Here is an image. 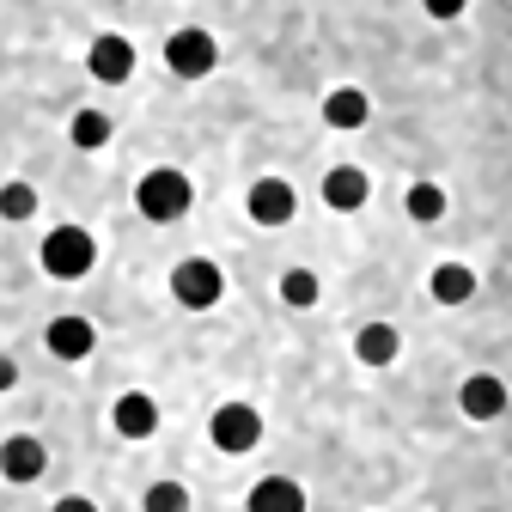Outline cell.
I'll return each mask as SVG.
<instances>
[{"mask_svg":"<svg viewBox=\"0 0 512 512\" xmlns=\"http://www.w3.org/2000/svg\"><path fill=\"white\" fill-rule=\"evenodd\" d=\"M189 202H196V189H189V177H183V171H171V165H159V171H147V177L135 183V208H141L153 226L183 220V214H189Z\"/></svg>","mask_w":512,"mask_h":512,"instance_id":"1","label":"cell"},{"mask_svg":"<svg viewBox=\"0 0 512 512\" xmlns=\"http://www.w3.org/2000/svg\"><path fill=\"white\" fill-rule=\"evenodd\" d=\"M37 263H43V275H55V281H80V275H92V263H98V244H92L86 226H55V232L43 238V250H37Z\"/></svg>","mask_w":512,"mask_h":512,"instance_id":"2","label":"cell"},{"mask_svg":"<svg viewBox=\"0 0 512 512\" xmlns=\"http://www.w3.org/2000/svg\"><path fill=\"white\" fill-rule=\"evenodd\" d=\"M220 293H226V275H220V263H208V256H183L171 269V299L189 305V311L220 305Z\"/></svg>","mask_w":512,"mask_h":512,"instance_id":"3","label":"cell"},{"mask_svg":"<svg viewBox=\"0 0 512 512\" xmlns=\"http://www.w3.org/2000/svg\"><path fill=\"white\" fill-rule=\"evenodd\" d=\"M214 61H220V43H214L202 25L171 31V43H165V68H171L177 80H208V74H214Z\"/></svg>","mask_w":512,"mask_h":512,"instance_id":"4","label":"cell"},{"mask_svg":"<svg viewBox=\"0 0 512 512\" xmlns=\"http://www.w3.org/2000/svg\"><path fill=\"white\" fill-rule=\"evenodd\" d=\"M214 445L220 452H256V439H263V415H256L250 403H220L214 421H208Z\"/></svg>","mask_w":512,"mask_h":512,"instance_id":"5","label":"cell"},{"mask_svg":"<svg viewBox=\"0 0 512 512\" xmlns=\"http://www.w3.org/2000/svg\"><path fill=\"white\" fill-rule=\"evenodd\" d=\"M244 208H250L256 226H287V220L299 214V196H293V183H287V177H256Z\"/></svg>","mask_w":512,"mask_h":512,"instance_id":"6","label":"cell"},{"mask_svg":"<svg viewBox=\"0 0 512 512\" xmlns=\"http://www.w3.org/2000/svg\"><path fill=\"white\" fill-rule=\"evenodd\" d=\"M86 68H92V80H104V86H122L128 74H135V43H128V37H116V31H104V37L86 49Z\"/></svg>","mask_w":512,"mask_h":512,"instance_id":"7","label":"cell"},{"mask_svg":"<svg viewBox=\"0 0 512 512\" xmlns=\"http://www.w3.org/2000/svg\"><path fill=\"white\" fill-rule=\"evenodd\" d=\"M43 464H49V452H43V439H31V433H13L7 445H0V476H7V482H37Z\"/></svg>","mask_w":512,"mask_h":512,"instance_id":"8","label":"cell"},{"mask_svg":"<svg viewBox=\"0 0 512 512\" xmlns=\"http://www.w3.org/2000/svg\"><path fill=\"white\" fill-rule=\"evenodd\" d=\"M110 421H116L122 439H153V427H159V403H153L147 391H128V397H116Z\"/></svg>","mask_w":512,"mask_h":512,"instance_id":"9","label":"cell"},{"mask_svg":"<svg viewBox=\"0 0 512 512\" xmlns=\"http://www.w3.org/2000/svg\"><path fill=\"white\" fill-rule=\"evenodd\" d=\"M458 403H464L470 421H494V415H506V384H500L494 372H476V378H464Z\"/></svg>","mask_w":512,"mask_h":512,"instance_id":"10","label":"cell"},{"mask_svg":"<svg viewBox=\"0 0 512 512\" xmlns=\"http://www.w3.org/2000/svg\"><path fill=\"white\" fill-rule=\"evenodd\" d=\"M43 342H49V354H55V360H86V354L98 348V330L86 324V317H55Z\"/></svg>","mask_w":512,"mask_h":512,"instance_id":"11","label":"cell"},{"mask_svg":"<svg viewBox=\"0 0 512 512\" xmlns=\"http://www.w3.org/2000/svg\"><path fill=\"white\" fill-rule=\"evenodd\" d=\"M366 196H372V183H366V171H360V165H336V171L324 177V202H330L336 214L366 208Z\"/></svg>","mask_w":512,"mask_h":512,"instance_id":"12","label":"cell"},{"mask_svg":"<svg viewBox=\"0 0 512 512\" xmlns=\"http://www.w3.org/2000/svg\"><path fill=\"white\" fill-rule=\"evenodd\" d=\"M366 116H372V98H366L360 86H336V92L324 98V122L342 128V135H348V128H366Z\"/></svg>","mask_w":512,"mask_h":512,"instance_id":"13","label":"cell"},{"mask_svg":"<svg viewBox=\"0 0 512 512\" xmlns=\"http://www.w3.org/2000/svg\"><path fill=\"white\" fill-rule=\"evenodd\" d=\"M250 506H256V512H299L305 494H299V482H287V476H263V482L250 488Z\"/></svg>","mask_w":512,"mask_h":512,"instance_id":"14","label":"cell"},{"mask_svg":"<svg viewBox=\"0 0 512 512\" xmlns=\"http://www.w3.org/2000/svg\"><path fill=\"white\" fill-rule=\"evenodd\" d=\"M397 348H403V336H397L391 324H366V330L354 336V354H360L366 366H391V360H397Z\"/></svg>","mask_w":512,"mask_h":512,"instance_id":"15","label":"cell"},{"mask_svg":"<svg viewBox=\"0 0 512 512\" xmlns=\"http://www.w3.org/2000/svg\"><path fill=\"white\" fill-rule=\"evenodd\" d=\"M427 287H433V299H439V305H464V299L476 293V275H470L464 263H439Z\"/></svg>","mask_w":512,"mask_h":512,"instance_id":"16","label":"cell"},{"mask_svg":"<svg viewBox=\"0 0 512 512\" xmlns=\"http://www.w3.org/2000/svg\"><path fill=\"white\" fill-rule=\"evenodd\" d=\"M68 135H74V147H80V153H98V147L110 141V116H104V110H80Z\"/></svg>","mask_w":512,"mask_h":512,"instance_id":"17","label":"cell"},{"mask_svg":"<svg viewBox=\"0 0 512 512\" xmlns=\"http://www.w3.org/2000/svg\"><path fill=\"white\" fill-rule=\"evenodd\" d=\"M439 214H445V189H439V183H415V189H409V220L433 226Z\"/></svg>","mask_w":512,"mask_h":512,"instance_id":"18","label":"cell"},{"mask_svg":"<svg viewBox=\"0 0 512 512\" xmlns=\"http://www.w3.org/2000/svg\"><path fill=\"white\" fill-rule=\"evenodd\" d=\"M37 214V189L31 183H7L0 189V220H31Z\"/></svg>","mask_w":512,"mask_h":512,"instance_id":"19","label":"cell"},{"mask_svg":"<svg viewBox=\"0 0 512 512\" xmlns=\"http://www.w3.org/2000/svg\"><path fill=\"white\" fill-rule=\"evenodd\" d=\"M281 299L299 305V311L317 305V275H311V269H287V275H281Z\"/></svg>","mask_w":512,"mask_h":512,"instance_id":"20","label":"cell"},{"mask_svg":"<svg viewBox=\"0 0 512 512\" xmlns=\"http://www.w3.org/2000/svg\"><path fill=\"white\" fill-rule=\"evenodd\" d=\"M189 506V494L177 488V482H159V488H147V512H183Z\"/></svg>","mask_w":512,"mask_h":512,"instance_id":"21","label":"cell"},{"mask_svg":"<svg viewBox=\"0 0 512 512\" xmlns=\"http://www.w3.org/2000/svg\"><path fill=\"white\" fill-rule=\"evenodd\" d=\"M427 13H433V19H458L464 0H427Z\"/></svg>","mask_w":512,"mask_h":512,"instance_id":"22","label":"cell"},{"mask_svg":"<svg viewBox=\"0 0 512 512\" xmlns=\"http://www.w3.org/2000/svg\"><path fill=\"white\" fill-rule=\"evenodd\" d=\"M13 384H19V366H13L7 354H0V391H13Z\"/></svg>","mask_w":512,"mask_h":512,"instance_id":"23","label":"cell"}]
</instances>
